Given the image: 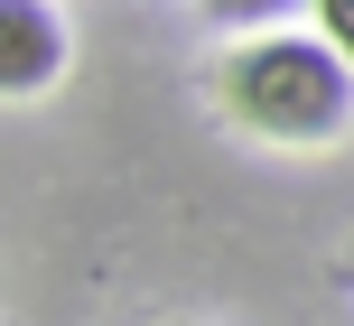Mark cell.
I'll list each match as a JSON object with an SVG mask.
<instances>
[{
  "mask_svg": "<svg viewBox=\"0 0 354 326\" xmlns=\"http://www.w3.org/2000/svg\"><path fill=\"white\" fill-rule=\"evenodd\" d=\"M214 103H224L233 131H252V140H280V149H326L354 131V66L326 37H233L224 56H214Z\"/></svg>",
  "mask_w": 354,
  "mask_h": 326,
  "instance_id": "obj_1",
  "label": "cell"
},
{
  "mask_svg": "<svg viewBox=\"0 0 354 326\" xmlns=\"http://www.w3.org/2000/svg\"><path fill=\"white\" fill-rule=\"evenodd\" d=\"M66 75V28H56L47 0H0V93L28 103Z\"/></svg>",
  "mask_w": 354,
  "mask_h": 326,
  "instance_id": "obj_2",
  "label": "cell"
},
{
  "mask_svg": "<svg viewBox=\"0 0 354 326\" xmlns=\"http://www.w3.org/2000/svg\"><path fill=\"white\" fill-rule=\"evenodd\" d=\"M196 10H205L214 28H233V37H270L280 10H317V0H196Z\"/></svg>",
  "mask_w": 354,
  "mask_h": 326,
  "instance_id": "obj_3",
  "label": "cell"
},
{
  "mask_svg": "<svg viewBox=\"0 0 354 326\" xmlns=\"http://www.w3.org/2000/svg\"><path fill=\"white\" fill-rule=\"evenodd\" d=\"M317 37H326V47L354 66V0H317Z\"/></svg>",
  "mask_w": 354,
  "mask_h": 326,
  "instance_id": "obj_4",
  "label": "cell"
}]
</instances>
